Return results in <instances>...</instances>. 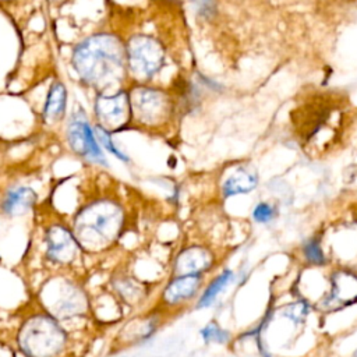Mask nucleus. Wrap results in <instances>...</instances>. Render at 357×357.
<instances>
[{
	"mask_svg": "<svg viewBox=\"0 0 357 357\" xmlns=\"http://www.w3.org/2000/svg\"><path fill=\"white\" fill-rule=\"evenodd\" d=\"M67 220L84 252L95 258L109 252L121 238L127 209L114 194L99 191L86 195Z\"/></svg>",
	"mask_w": 357,
	"mask_h": 357,
	"instance_id": "f257e3e1",
	"label": "nucleus"
},
{
	"mask_svg": "<svg viewBox=\"0 0 357 357\" xmlns=\"http://www.w3.org/2000/svg\"><path fill=\"white\" fill-rule=\"evenodd\" d=\"M36 229L32 238V258L43 272H73L82 275L91 259L75 238L66 216L56 209L36 212Z\"/></svg>",
	"mask_w": 357,
	"mask_h": 357,
	"instance_id": "f03ea898",
	"label": "nucleus"
},
{
	"mask_svg": "<svg viewBox=\"0 0 357 357\" xmlns=\"http://www.w3.org/2000/svg\"><path fill=\"white\" fill-rule=\"evenodd\" d=\"M32 301L70 332L74 326L88 325L92 318V294L82 275L73 272H45L33 283Z\"/></svg>",
	"mask_w": 357,
	"mask_h": 357,
	"instance_id": "7ed1b4c3",
	"label": "nucleus"
},
{
	"mask_svg": "<svg viewBox=\"0 0 357 357\" xmlns=\"http://www.w3.org/2000/svg\"><path fill=\"white\" fill-rule=\"evenodd\" d=\"M71 64L86 86L106 93L124 79L126 47L113 33H93L75 45Z\"/></svg>",
	"mask_w": 357,
	"mask_h": 357,
	"instance_id": "20e7f679",
	"label": "nucleus"
},
{
	"mask_svg": "<svg viewBox=\"0 0 357 357\" xmlns=\"http://www.w3.org/2000/svg\"><path fill=\"white\" fill-rule=\"evenodd\" d=\"M13 343L22 357H70L74 339L60 321L31 300L14 328Z\"/></svg>",
	"mask_w": 357,
	"mask_h": 357,
	"instance_id": "39448f33",
	"label": "nucleus"
},
{
	"mask_svg": "<svg viewBox=\"0 0 357 357\" xmlns=\"http://www.w3.org/2000/svg\"><path fill=\"white\" fill-rule=\"evenodd\" d=\"M66 142L71 153L82 162L98 167H109L107 158L95 137L93 126L89 123L86 113L81 107L68 117L66 126Z\"/></svg>",
	"mask_w": 357,
	"mask_h": 357,
	"instance_id": "423d86ee",
	"label": "nucleus"
},
{
	"mask_svg": "<svg viewBox=\"0 0 357 357\" xmlns=\"http://www.w3.org/2000/svg\"><path fill=\"white\" fill-rule=\"evenodd\" d=\"M127 67L139 79L152 78L163 64V49L148 35L132 36L126 46Z\"/></svg>",
	"mask_w": 357,
	"mask_h": 357,
	"instance_id": "0eeeda50",
	"label": "nucleus"
},
{
	"mask_svg": "<svg viewBox=\"0 0 357 357\" xmlns=\"http://www.w3.org/2000/svg\"><path fill=\"white\" fill-rule=\"evenodd\" d=\"M128 98L132 120L145 127L163 124L172 112L170 99L158 89L135 88L128 93Z\"/></svg>",
	"mask_w": 357,
	"mask_h": 357,
	"instance_id": "6e6552de",
	"label": "nucleus"
},
{
	"mask_svg": "<svg viewBox=\"0 0 357 357\" xmlns=\"http://www.w3.org/2000/svg\"><path fill=\"white\" fill-rule=\"evenodd\" d=\"M95 124L103 127L109 132L124 130L132 120L128 93L117 91L114 93H100L93 103Z\"/></svg>",
	"mask_w": 357,
	"mask_h": 357,
	"instance_id": "1a4fd4ad",
	"label": "nucleus"
},
{
	"mask_svg": "<svg viewBox=\"0 0 357 357\" xmlns=\"http://www.w3.org/2000/svg\"><path fill=\"white\" fill-rule=\"evenodd\" d=\"M39 194L29 184H8L0 191V215L15 219L38 208Z\"/></svg>",
	"mask_w": 357,
	"mask_h": 357,
	"instance_id": "9d476101",
	"label": "nucleus"
},
{
	"mask_svg": "<svg viewBox=\"0 0 357 357\" xmlns=\"http://www.w3.org/2000/svg\"><path fill=\"white\" fill-rule=\"evenodd\" d=\"M215 257L202 245H190L181 250L173 262L174 275H202L213 265Z\"/></svg>",
	"mask_w": 357,
	"mask_h": 357,
	"instance_id": "9b49d317",
	"label": "nucleus"
},
{
	"mask_svg": "<svg viewBox=\"0 0 357 357\" xmlns=\"http://www.w3.org/2000/svg\"><path fill=\"white\" fill-rule=\"evenodd\" d=\"M331 290L324 298V303L329 307L349 305L357 301V275L350 271H336L329 279Z\"/></svg>",
	"mask_w": 357,
	"mask_h": 357,
	"instance_id": "f8f14e48",
	"label": "nucleus"
},
{
	"mask_svg": "<svg viewBox=\"0 0 357 357\" xmlns=\"http://www.w3.org/2000/svg\"><path fill=\"white\" fill-rule=\"evenodd\" d=\"M201 282L202 275H174L162 291V303L167 307H176L191 300L197 294Z\"/></svg>",
	"mask_w": 357,
	"mask_h": 357,
	"instance_id": "ddd939ff",
	"label": "nucleus"
},
{
	"mask_svg": "<svg viewBox=\"0 0 357 357\" xmlns=\"http://www.w3.org/2000/svg\"><path fill=\"white\" fill-rule=\"evenodd\" d=\"M109 290L123 305H135L144 298V287L127 273H114L109 280Z\"/></svg>",
	"mask_w": 357,
	"mask_h": 357,
	"instance_id": "4468645a",
	"label": "nucleus"
},
{
	"mask_svg": "<svg viewBox=\"0 0 357 357\" xmlns=\"http://www.w3.org/2000/svg\"><path fill=\"white\" fill-rule=\"evenodd\" d=\"M67 106V89L63 82L54 81L47 92L42 110V121L46 126H56L63 121Z\"/></svg>",
	"mask_w": 357,
	"mask_h": 357,
	"instance_id": "2eb2a0df",
	"label": "nucleus"
},
{
	"mask_svg": "<svg viewBox=\"0 0 357 357\" xmlns=\"http://www.w3.org/2000/svg\"><path fill=\"white\" fill-rule=\"evenodd\" d=\"M258 184V177L254 172L245 167L231 172L222 184V194L225 198L234 197L237 194H245L252 191Z\"/></svg>",
	"mask_w": 357,
	"mask_h": 357,
	"instance_id": "dca6fc26",
	"label": "nucleus"
},
{
	"mask_svg": "<svg viewBox=\"0 0 357 357\" xmlns=\"http://www.w3.org/2000/svg\"><path fill=\"white\" fill-rule=\"evenodd\" d=\"M155 331L153 318H135L128 321L119 333V342L123 344H132L137 342H142L151 336Z\"/></svg>",
	"mask_w": 357,
	"mask_h": 357,
	"instance_id": "f3484780",
	"label": "nucleus"
},
{
	"mask_svg": "<svg viewBox=\"0 0 357 357\" xmlns=\"http://www.w3.org/2000/svg\"><path fill=\"white\" fill-rule=\"evenodd\" d=\"M233 279H234V273L231 269H225L222 273L215 276L208 283V286L204 289V291L197 303V308L209 307L216 300V297L233 282Z\"/></svg>",
	"mask_w": 357,
	"mask_h": 357,
	"instance_id": "a211bd4d",
	"label": "nucleus"
},
{
	"mask_svg": "<svg viewBox=\"0 0 357 357\" xmlns=\"http://www.w3.org/2000/svg\"><path fill=\"white\" fill-rule=\"evenodd\" d=\"M93 131H95V137L99 142V145L102 146V149L107 151L109 153H112L114 158H117L119 160L127 163L130 162V158L114 144L113 138H112V132H109L107 130H105L103 127L93 124Z\"/></svg>",
	"mask_w": 357,
	"mask_h": 357,
	"instance_id": "6ab92c4d",
	"label": "nucleus"
},
{
	"mask_svg": "<svg viewBox=\"0 0 357 357\" xmlns=\"http://www.w3.org/2000/svg\"><path fill=\"white\" fill-rule=\"evenodd\" d=\"M201 337L206 343H226L230 337L229 332L222 329L216 322H209L201 329Z\"/></svg>",
	"mask_w": 357,
	"mask_h": 357,
	"instance_id": "aec40b11",
	"label": "nucleus"
},
{
	"mask_svg": "<svg viewBox=\"0 0 357 357\" xmlns=\"http://www.w3.org/2000/svg\"><path fill=\"white\" fill-rule=\"evenodd\" d=\"M303 254L305 259L312 265H324L325 264V254L322 247L317 238L308 240L303 247Z\"/></svg>",
	"mask_w": 357,
	"mask_h": 357,
	"instance_id": "412c9836",
	"label": "nucleus"
},
{
	"mask_svg": "<svg viewBox=\"0 0 357 357\" xmlns=\"http://www.w3.org/2000/svg\"><path fill=\"white\" fill-rule=\"evenodd\" d=\"M275 216V208L268 202H258L252 211V219L258 223H268Z\"/></svg>",
	"mask_w": 357,
	"mask_h": 357,
	"instance_id": "4be33fe9",
	"label": "nucleus"
},
{
	"mask_svg": "<svg viewBox=\"0 0 357 357\" xmlns=\"http://www.w3.org/2000/svg\"><path fill=\"white\" fill-rule=\"evenodd\" d=\"M64 0H49V3L50 4H53V6H59V4H61Z\"/></svg>",
	"mask_w": 357,
	"mask_h": 357,
	"instance_id": "5701e85b",
	"label": "nucleus"
},
{
	"mask_svg": "<svg viewBox=\"0 0 357 357\" xmlns=\"http://www.w3.org/2000/svg\"><path fill=\"white\" fill-rule=\"evenodd\" d=\"M0 259H1V258H0Z\"/></svg>",
	"mask_w": 357,
	"mask_h": 357,
	"instance_id": "b1692460",
	"label": "nucleus"
}]
</instances>
